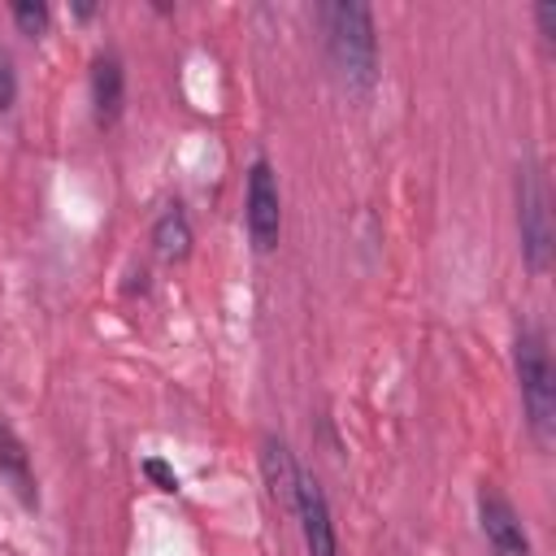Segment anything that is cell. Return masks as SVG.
<instances>
[{
    "mask_svg": "<svg viewBox=\"0 0 556 556\" xmlns=\"http://www.w3.org/2000/svg\"><path fill=\"white\" fill-rule=\"evenodd\" d=\"M317 22H321L326 61H330L334 78L356 96L374 91V83H378V30H374L369 4L326 0V4H317Z\"/></svg>",
    "mask_w": 556,
    "mask_h": 556,
    "instance_id": "1",
    "label": "cell"
},
{
    "mask_svg": "<svg viewBox=\"0 0 556 556\" xmlns=\"http://www.w3.org/2000/svg\"><path fill=\"white\" fill-rule=\"evenodd\" d=\"M513 369H517L526 426L547 447L552 434H556V365H552V352H547V334L530 321L517 326V334H513Z\"/></svg>",
    "mask_w": 556,
    "mask_h": 556,
    "instance_id": "2",
    "label": "cell"
},
{
    "mask_svg": "<svg viewBox=\"0 0 556 556\" xmlns=\"http://www.w3.org/2000/svg\"><path fill=\"white\" fill-rule=\"evenodd\" d=\"M517 235H521V256L530 274H547L556 256V226H552V191L547 174L539 161L517 165Z\"/></svg>",
    "mask_w": 556,
    "mask_h": 556,
    "instance_id": "3",
    "label": "cell"
},
{
    "mask_svg": "<svg viewBox=\"0 0 556 556\" xmlns=\"http://www.w3.org/2000/svg\"><path fill=\"white\" fill-rule=\"evenodd\" d=\"M243 226L256 252H274L278 235H282V191H278V174L265 156H256L248 165V187H243Z\"/></svg>",
    "mask_w": 556,
    "mask_h": 556,
    "instance_id": "4",
    "label": "cell"
},
{
    "mask_svg": "<svg viewBox=\"0 0 556 556\" xmlns=\"http://www.w3.org/2000/svg\"><path fill=\"white\" fill-rule=\"evenodd\" d=\"M478 526H482V539H486V552L491 556H534L521 513L491 482L478 486Z\"/></svg>",
    "mask_w": 556,
    "mask_h": 556,
    "instance_id": "5",
    "label": "cell"
},
{
    "mask_svg": "<svg viewBox=\"0 0 556 556\" xmlns=\"http://www.w3.org/2000/svg\"><path fill=\"white\" fill-rule=\"evenodd\" d=\"M291 513L300 517V534H304L308 556H339V534H334V521H330L326 491H321V482H317L308 469H300Z\"/></svg>",
    "mask_w": 556,
    "mask_h": 556,
    "instance_id": "6",
    "label": "cell"
},
{
    "mask_svg": "<svg viewBox=\"0 0 556 556\" xmlns=\"http://www.w3.org/2000/svg\"><path fill=\"white\" fill-rule=\"evenodd\" d=\"M126 104V65L117 52H96L91 61V117L100 130L117 126Z\"/></svg>",
    "mask_w": 556,
    "mask_h": 556,
    "instance_id": "7",
    "label": "cell"
},
{
    "mask_svg": "<svg viewBox=\"0 0 556 556\" xmlns=\"http://www.w3.org/2000/svg\"><path fill=\"white\" fill-rule=\"evenodd\" d=\"M0 482L17 495L22 508H39V482H35V469H30V452L4 417H0Z\"/></svg>",
    "mask_w": 556,
    "mask_h": 556,
    "instance_id": "8",
    "label": "cell"
},
{
    "mask_svg": "<svg viewBox=\"0 0 556 556\" xmlns=\"http://www.w3.org/2000/svg\"><path fill=\"white\" fill-rule=\"evenodd\" d=\"M261 478H265V491H269L274 504H282V508L295 504L300 465H295L291 447H287L278 434H265V439H261Z\"/></svg>",
    "mask_w": 556,
    "mask_h": 556,
    "instance_id": "9",
    "label": "cell"
},
{
    "mask_svg": "<svg viewBox=\"0 0 556 556\" xmlns=\"http://www.w3.org/2000/svg\"><path fill=\"white\" fill-rule=\"evenodd\" d=\"M152 243L161 261H182L191 252V222L182 213V204H165L161 217L152 222Z\"/></svg>",
    "mask_w": 556,
    "mask_h": 556,
    "instance_id": "10",
    "label": "cell"
},
{
    "mask_svg": "<svg viewBox=\"0 0 556 556\" xmlns=\"http://www.w3.org/2000/svg\"><path fill=\"white\" fill-rule=\"evenodd\" d=\"M9 13H13V26H17L26 39H39V35L48 30V22H52L48 4H39V0H17Z\"/></svg>",
    "mask_w": 556,
    "mask_h": 556,
    "instance_id": "11",
    "label": "cell"
},
{
    "mask_svg": "<svg viewBox=\"0 0 556 556\" xmlns=\"http://www.w3.org/2000/svg\"><path fill=\"white\" fill-rule=\"evenodd\" d=\"M17 100V70H13V56L0 48V113H9Z\"/></svg>",
    "mask_w": 556,
    "mask_h": 556,
    "instance_id": "12",
    "label": "cell"
},
{
    "mask_svg": "<svg viewBox=\"0 0 556 556\" xmlns=\"http://www.w3.org/2000/svg\"><path fill=\"white\" fill-rule=\"evenodd\" d=\"M143 473H148V478H152V482H156L161 491H169V495L178 491V473H174V469H169L165 460H156V456H148V460H143Z\"/></svg>",
    "mask_w": 556,
    "mask_h": 556,
    "instance_id": "13",
    "label": "cell"
},
{
    "mask_svg": "<svg viewBox=\"0 0 556 556\" xmlns=\"http://www.w3.org/2000/svg\"><path fill=\"white\" fill-rule=\"evenodd\" d=\"M534 22H539V35L552 43V39H556V4H552V0H539V4H534Z\"/></svg>",
    "mask_w": 556,
    "mask_h": 556,
    "instance_id": "14",
    "label": "cell"
}]
</instances>
